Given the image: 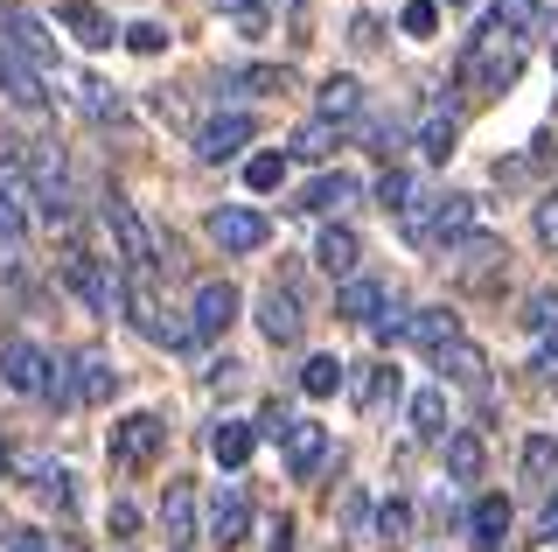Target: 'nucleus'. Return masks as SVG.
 I'll use <instances>...</instances> for the list:
<instances>
[{
    "mask_svg": "<svg viewBox=\"0 0 558 552\" xmlns=\"http://www.w3.org/2000/svg\"><path fill=\"white\" fill-rule=\"evenodd\" d=\"M301 329H307V308H301V295L272 280L266 295H258V336H266L272 350H287V343H301Z\"/></svg>",
    "mask_w": 558,
    "mask_h": 552,
    "instance_id": "6e6552de",
    "label": "nucleus"
},
{
    "mask_svg": "<svg viewBox=\"0 0 558 552\" xmlns=\"http://www.w3.org/2000/svg\"><path fill=\"white\" fill-rule=\"evenodd\" d=\"M405 392V377H398V364H371V377L356 385V399L363 406H384V399H398Z\"/></svg>",
    "mask_w": 558,
    "mask_h": 552,
    "instance_id": "ea45409f",
    "label": "nucleus"
},
{
    "mask_svg": "<svg viewBox=\"0 0 558 552\" xmlns=\"http://www.w3.org/2000/svg\"><path fill=\"white\" fill-rule=\"evenodd\" d=\"M412 434H418V441H447V434H453L447 385H426V392H412Z\"/></svg>",
    "mask_w": 558,
    "mask_h": 552,
    "instance_id": "5701e85b",
    "label": "nucleus"
},
{
    "mask_svg": "<svg viewBox=\"0 0 558 552\" xmlns=\"http://www.w3.org/2000/svg\"><path fill=\"white\" fill-rule=\"evenodd\" d=\"M8 552H49V531H35V525H14V531H8Z\"/></svg>",
    "mask_w": 558,
    "mask_h": 552,
    "instance_id": "3c124183",
    "label": "nucleus"
},
{
    "mask_svg": "<svg viewBox=\"0 0 558 552\" xmlns=\"http://www.w3.org/2000/svg\"><path fill=\"white\" fill-rule=\"evenodd\" d=\"M266 8H272V14H287V22H293V14H307V0H266Z\"/></svg>",
    "mask_w": 558,
    "mask_h": 552,
    "instance_id": "6e6d98bb",
    "label": "nucleus"
},
{
    "mask_svg": "<svg viewBox=\"0 0 558 552\" xmlns=\"http://www.w3.org/2000/svg\"><path fill=\"white\" fill-rule=\"evenodd\" d=\"M517 476L531 482V490H551V482H558V434H531V441H523Z\"/></svg>",
    "mask_w": 558,
    "mask_h": 552,
    "instance_id": "393cba45",
    "label": "nucleus"
},
{
    "mask_svg": "<svg viewBox=\"0 0 558 552\" xmlns=\"http://www.w3.org/2000/svg\"><path fill=\"white\" fill-rule=\"evenodd\" d=\"M523 49H531V28H517L510 8H488L475 28H468V49L453 63V84H468L475 98L488 92H510L517 71H523Z\"/></svg>",
    "mask_w": 558,
    "mask_h": 552,
    "instance_id": "f257e3e1",
    "label": "nucleus"
},
{
    "mask_svg": "<svg viewBox=\"0 0 558 552\" xmlns=\"http://www.w3.org/2000/svg\"><path fill=\"white\" fill-rule=\"evenodd\" d=\"M523 329H531V336H558V287H537V295L523 301Z\"/></svg>",
    "mask_w": 558,
    "mask_h": 552,
    "instance_id": "f704fd0d",
    "label": "nucleus"
},
{
    "mask_svg": "<svg viewBox=\"0 0 558 552\" xmlns=\"http://www.w3.org/2000/svg\"><path fill=\"white\" fill-rule=\"evenodd\" d=\"M531 377H537V385H558V336H545V343H537V357H531Z\"/></svg>",
    "mask_w": 558,
    "mask_h": 552,
    "instance_id": "09e8293b",
    "label": "nucleus"
},
{
    "mask_svg": "<svg viewBox=\"0 0 558 552\" xmlns=\"http://www.w3.org/2000/svg\"><path fill=\"white\" fill-rule=\"evenodd\" d=\"M349 196H363V182L349 176V168H328V176H314V182H307V189H301V196H293V203H301L307 217H336Z\"/></svg>",
    "mask_w": 558,
    "mask_h": 552,
    "instance_id": "6ab92c4d",
    "label": "nucleus"
},
{
    "mask_svg": "<svg viewBox=\"0 0 558 552\" xmlns=\"http://www.w3.org/2000/svg\"><path fill=\"white\" fill-rule=\"evenodd\" d=\"M336 141H342V127H328V119H307V127L293 133V154H301V161H322Z\"/></svg>",
    "mask_w": 558,
    "mask_h": 552,
    "instance_id": "4c0bfd02",
    "label": "nucleus"
},
{
    "mask_svg": "<svg viewBox=\"0 0 558 552\" xmlns=\"http://www.w3.org/2000/svg\"><path fill=\"white\" fill-rule=\"evenodd\" d=\"M209 8H231V22H244V14H258V0H209Z\"/></svg>",
    "mask_w": 558,
    "mask_h": 552,
    "instance_id": "5fc2aeb1",
    "label": "nucleus"
},
{
    "mask_svg": "<svg viewBox=\"0 0 558 552\" xmlns=\"http://www.w3.org/2000/svg\"><path fill=\"white\" fill-rule=\"evenodd\" d=\"M371 539L377 545H412V504H405V496H384V504L371 511Z\"/></svg>",
    "mask_w": 558,
    "mask_h": 552,
    "instance_id": "cd10ccee",
    "label": "nucleus"
},
{
    "mask_svg": "<svg viewBox=\"0 0 558 552\" xmlns=\"http://www.w3.org/2000/svg\"><path fill=\"white\" fill-rule=\"evenodd\" d=\"M405 329H412V308H398V301H391V308H384V315L371 322V336L384 343V350H391V343H405Z\"/></svg>",
    "mask_w": 558,
    "mask_h": 552,
    "instance_id": "c03bdc74",
    "label": "nucleus"
},
{
    "mask_svg": "<svg viewBox=\"0 0 558 552\" xmlns=\"http://www.w3.org/2000/svg\"><path fill=\"white\" fill-rule=\"evenodd\" d=\"M447 259H453V266H461V273H475V266H488V259H502V245H496V238H488V231H468L461 245H447Z\"/></svg>",
    "mask_w": 558,
    "mask_h": 552,
    "instance_id": "e433bc0d",
    "label": "nucleus"
},
{
    "mask_svg": "<svg viewBox=\"0 0 558 552\" xmlns=\"http://www.w3.org/2000/svg\"><path fill=\"white\" fill-rule=\"evenodd\" d=\"M168 447V420L161 412H126V420H112V434H105V461H112L119 476H140L154 469Z\"/></svg>",
    "mask_w": 558,
    "mask_h": 552,
    "instance_id": "f03ea898",
    "label": "nucleus"
},
{
    "mask_svg": "<svg viewBox=\"0 0 558 552\" xmlns=\"http://www.w3.org/2000/svg\"><path fill=\"white\" fill-rule=\"evenodd\" d=\"M475 231V196H440L433 203V224H426V252H447Z\"/></svg>",
    "mask_w": 558,
    "mask_h": 552,
    "instance_id": "dca6fc26",
    "label": "nucleus"
},
{
    "mask_svg": "<svg viewBox=\"0 0 558 552\" xmlns=\"http://www.w3.org/2000/svg\"><path fill=\"white\" fill-rule=\"evenodd\" d=\"M252 447H258L252 420H217V427H209V461H217L223 476H238L244 461H252Z\"/></svg>",
    "mask_w": 558,
    "mask_h": 552,
    "instance_id": "f3484780",
    "label": "nucleus"
},
{
    "mask_svg": "<svg viewBox=\"0 0 558 552\" xmlns=\"http://www.w3.org/2000/svg\"><path fill=\"white\" fill-rule=\"evenodd\" d=\"M531 231H537V245H551V252H558V196H537Z\"/></svg>",
    "mask_w": 558,
    "mask_h": 552,
    "instance_id": "de8ad7c7",
    "label": "nucleus"
},
{
    "mask_svg": "<svg viewBox=\"0 0 558 552\" xmlns=\"http://www.w3.org/2000/svg\"><path fill=\"white\" fill-rule=\"evenodd\" d=\"M398 28H405L412 43L440 36V0H405V14H398Z\"/></svg>",
    "mask_w": 558,
    "mask_h": 552,
    "instance_id": "58836bf2",
    "label": "nucleus"
},
{
    "mask_svg": "<svg viewBox=\"0 0 558 552\" xmlns=\"http://www.w3.org/2000/svg\"><path fill=\"white\" fill-rule=\"evenodd\" d=\"M126 49H133V57H161V49H168V28L161 22H133L126 28Z\"/></svg>",
    "mask_w": 558,
    "mask_h": 552,
    "instance_id": "a18cd8bd",
    "label": "nucleus"
},
{
    "mask_svg": "<svg viewBox=\"0 0 558 552\" xmlns=\"http://www.w3.org/2000/svg\"><path fill=\"white\" fill-rule=\"evenodd\" d=\"M57 22H63V28H70V36H77L84 49H112V36H119V28H112V14L92 8V0H63V8H57Z\"/></svg>",
    "mask_w": 558,
    "mask_h": 552,
    "instance_id": "412c9836",
    "label": "nucleus"
},
{
    "mask_svg": "<svg viewBox=\"0 0 558 552\" xmlns=\"http://www.w3.org/2000/svg\"><path fill=\"white\" fill-rule=\"evenodd\" d=\"M203 231H209L217 252H258L266 245V217H258L252 203H217V211L203 217Z\"/></svg>",
    "mask_w": 558,
    "mask_h": 552,
    "instance_id": "0eeeda50",
    "label": "nucleus"
},
{
    "mask_svg": "<svg viewBox=\"0 0 558 552\" xmlns=\"http://www.w3.org/2000/svg\"><path fill=\"white\" fill-rule=\"evenodd\" d=\"M314 106H322L328 127H342V119H356V112H363V84L342 71V77H328V84H322V98H314Z\"/></svg>",
    "mask_w": 558,
    "mask_h": 552,
    "instance_id": "7c9ffc66",
    "label": "nucleus"
},
{
    "mask_svg": "<svg viewBox=\"0 0 558 552\" xmlns=\"http://www.w3.org/2000/svg\"><path fill=\"white\" fill-rule=\"evenodd\" d=\"M70 92H77V106L92 112V119H119V92H112L105 77H77Z\"/></svg>",
    "mask_w": 558,
    "mask_h": 552,
    "instance_id": "c9c22d12",
    "label": "nucleus"
},
{
    "mask_svg": "<svg viewBox=\"0 0 558 552\" xmlns=\"http://www.w3.org/2000/svg\"><path fill=\"white\" fill-rule=\"evenodd\" d=\"M161 531H168L174 552H189V539H196V490H189L182 476H174L168 496H161Z\"/></svg>",
    "mask_w": 558,
    "mask_h": 552,
    "instance_id": "4be33fe9",
    "label": "nucleus"
},
{
    "mask_svg": "<svg viewBox=\"0 0 558 552\" xmlns=\"http://www.w3.org/2000/svg\"><path fill=\"white\" fill-rule=\"evenodd\" d=\"M356 259H363V245H356L349 224H328V231L314 238V266H322L328 280H356Z\"/></svg>",
    "mask_w": 558,
    "mask_h": 552,
    "instance_id": "aec40b11",
    "label": "nucleus"
},
{
    "mask_svg": "<svg viewBox=\"0 0 558 552\" xmlns=\"http://www.w3.org/2000/svg\"><path fill=\"white\" fill-rule=\"evenodd\" d=\"M371 196L384 203V211H405V203H412V176H405V168H384V176H377V189H371Z\"/></svg>",
    "mask_w": 558,
    "mask_h": 552,
    "instance_id": "79ce46f5",
    "label": "nucleus"
},
{
    "mask_svg": "<svg viewBox=\"0 0 558 552\" xmlns=\"http://www.w3.org/2000/svg\"><path fill=\"white\" fill-rule=\"evenodd\" d=\"M384 308H391V287L371 280V273H356V280H342V287H336V315H342V322H363V329H371Z\"/></svg>",
    "mask_w": 558,
    "mask_h": 552,
    "instance_id": "2eb2a0df",
    "label": "nucleus"
},
{
    "mask_svg": "<svg viewBox=\"0 0 558 552\" xmlns=\"http://www.w3.org/2000/svg\"><path fill=\"white\" fill-rule=\"evenodd\" d=\"M57 273H63V287H70L84 308H92V315H119V308H126V280H119V273L105 266L98 252L70 245V252L57 259Z\"/></svg>",
    "mask_w": 558,
    "mask_h": 552,
    "instance_id": "7ed1b4c3",
    "label": "nucleus"
},
{
    "mask_svg": "<svg viewBox=\"0 0 558 552\" xmlns=\"http://www.w3.org/2000/svg\"><path fill=\"white\" fill-rule=\"evenodd\" d=\"M405 343H418L426 357H440L447 343H461V315H453L447 301H433V308H412V329H405Z\"/></svg>",
    "mask_w": 558,
    "mask_h": 552,
    "instance_id": "a211bd4d",
    "label": "nucleus"
},
{
    "mask_svg": "<svg viewBox=\"0 0 558 552\" xmlns=\"http://www.w3.org/2000/svg\"><path fill=\"white\" fill-rule=\"evenodd\" d=\"M349 385V364H342V357H307V364H301V392H307V399H336V392Z\"/></svg>",
    "mask_w": 558,
    "mask_h": 552,
    "instance_id": "2f4dec72",
    "label": "nucleus"
},
{
    "mask_svg": "<svg viewBox=\"0 0 558 552\" xmlns=\"http://www.w3.org/2000/svg\"><path fill=\"white\" fill-rule=\"evenodd\" d=\"M252 427H258V434H272V441H287V427H293V412H287V406H279V399H272V406H258V420H252Z\"/></svg>",
    "mask_w": 558,
    "mask_h": 552,
    "instance_id": "8fccbe9b",
    "label": "nucleus"
},
{
    "mask_svg": "<svg viewBox=\"0 0 558 552\" xmlns=\"http://www.w3.org/2000/svg\"><path fill=\"white\" fill-rule=\"evenodd\" d=\"M279 182H287V154H252V161H244V189L266 196V189H279Z\"/></svg>",
    "mask_w": 558,
    "mask_h": 552,
    "instance_id": "a19ab883",
    "label": "nucleus"
},
{
    "mask_svg": "<svg viewBox=\"0 0 558 552\" xmlns=\"http://www.w3.org/2000/svg\"><path fill=\"white\" fill-rule=\"evenodd\" d=\"M0 98H8V106H22V112H43L49 106V77L35 71L28 57H14L8 43H0Z\"/></svg>",
    "mask_w": 558,
    "mask_h": 552,
    "instance_id": "ddd939ff",
    "label": "nucleus"
},
{
    "mask_svg": "<svg viewBox=\"0 0 558 552\" xmlns=\"http://www.w3.org/2000/svg\"><path fill=\"white\" fill-rule=\"evenodd\" d=\"M231 322H238V287L231 280H203L196 295H189V329H196V343H217Z\"/></svg>",
    "mask_w": 558,
    "mask_h": 552,
    "instance_id": "1a4fd4ad",
    "label": "nucleus"
},
{
    "mask_svg": "<svg viewBox=\"0 0 558 552\" xmlns=\"http://www.w3.org/2000/svg\"><path fill=\"white\" fill-rule=\"evenodd\" d=\"M28 490H35V496H43V504H49V511H57V517H70V511H77V476H70V469H63V461H43V469H35V476H28Z\"/></svg>",
    "mask_w": 558,
    "mask_h": 552,
    "instance_id": "bb28decb",
    "label": "nucleus"
},
{
    "mask_svg": "<svg viewBox=\"0 0 558 552\" xmlns=\"http://www.w3.org/2000/svg\"><path fill=\"white\" fill-rule=\"evenodd\" d=\"M43 399L57 406V412H70V406H77V357H57V350H49V371H43Z\"/></svg>",
    "mask_w": 558,
    "mask_h": 552,
    "instance_id": "473e14b6",
    "label": "nucleus"
},
{
    "mask_svg": "<svg viewBox=\"0 0 558 552\" xmlns=\"http://www.w3.org/2000/svg\"><path fill=\"white\" fill-rule=\"evenodd\" d=\"M258 141V119L252 112H209L203 127H196V161L203 168H223V161H244V147Z\"/></svg>",
    "mask_w": 558,
    "mask_h": 552,
    "instance_id": "39448f33",
    "label": "nucleus"
},
{
    "mask_svg": "<svg viewBox=\"0 0 558 552\" xmlns=\"http://www.w3.org/2000/svg\"><path fill=\"white\" fill-rule=\"evenodd\" d=\"M43 371H49V350L35 336H8V343H0V385H8V392H35V399H43Z\"/></svg>",
    "mask_w": 558,
    "mask_h": 552,
    "instance_id": "9b49d317",
    "label": "nucleus"
},
{
    "mask_svg": "<svg viewBox=\"0 0 558 552\" xmlns=\"http://www.w3.org/2000/svg\"><path fill=\"white\" fill-rule=\"evenodd\" d=\"M272 539H266V552H293V517H279V525H266Z\"/></svg>",
    "mask_w": 558,
    "mask_h": 552,
    "instance_id": "603ef678",
    "label": "nucleus"
},
{
    "mask_svg": "<svg viewBox=\"0 0 558 552\" xmlns=\"http://www.w3.org/2000/svg\"><path fill=\"white\" fill-rule=\"evenodd\" d=\"M287 84V71H272V63H252V71H223L217 77V92H231V98H258V92H279Z\"/></svg>",
    "mask_w": 558,
    "mask_h": 552,
    "instance_id": "72a5a7b5",
    "label": "nucleus"
},
{
    "mask_svg": "<svg viewBox=\"0 0 558 552\" xmlns=\"http://www.w3.org/2000/svg\"><path fill=\"white\" fill-rule=\"evenodd\" d=\"M112 392H119V371L105 364L98 350H84V357H77V406H105Z\"/></svg>",
    "mask_w": 558,
    "mask_h": 552,
    "instance_id": "c85d7f7f",
    "label": "nucleus"
},
{
    "mask_svg": "<svg viewBox=\"0 0 558 552\" xmlns=\"http://www.w3.org/2000/svg\"><path fill=\"white\" fill-rule=\"evenodd\" d=\"M0 43H8L14 57H28V63H35L43 77L57 71V36H49V28L35 22L28 8H14V0H0Z\"/></svg>",
    "mask_w": 558,
    "mask_h": 552,
    "instance_id": "423d86ee",
    "label": "nucleus"
},
{
    "mask_svg": "<svg viewBox=\"0 0 558 552\" xmlns=\"http://www.w3.org/2000/svg\"><path fill=\"white\" fill-rule=\"evenodd\" d=\"M98 217H105V231H112V245H119V259H126V273H154L161 266V238H154V224L140 217V203L133 196H105L98 203Z\"/></svg>",
    "mask_w": 558,
    "mask_h": 552,
    "instance_id": "20e7f679",
    "label": "nucleus"
},
{
    "mask_svg": "<svg viewBox=\"0 0 558 552\" xmlns=\"http://www.w3.org/2000/svg\"><path fill=\"white\" fill-rule=\"evenodd\" d=\"M453 147H461V112H426L418 119V154H426V161H447Z\"/></svg>",
    "mask_w": 558,
    "mask_h": 552,
    "instance_id": "c756f323",
    "label": "nucleus"
},
{
    "mask_svg": "<svg viewBox=\"0 0 558 552\" xmlns=\"http://www.w3.org/2000/svg\"><path fill=\"white\" fill-rule=\"evenodd\" d=\"M279 461H287L293 482H314V476H322V461H328V427L322 420H293L287 441H279Z\"/></svg>",
    "mask_w": 558,
    "mask_h": 552,
    "instance_id": "9d476101",
    "label": "nucleus"
},
{
    "mask_svg": "<svg viewBox=\"0 0 558 552\" xmlns=\"http://www.w3.org/2000/svg\"><path fill=\"white\" fill-rule=\"evenodd\" d=\"M502 539H510V496L482 490L475 504H468V545H475V552H502Z\"/></svg>",
    "mask_w": 558,
    "mask_h": 552,
    "instance_id": "4468645a",
    "label": "nucleus"
},
{
    "mask_svg": "<svg viewBox=\"0 0 558 552\" xmlns=\"http://www.w3.org/2000/svg\"><path fill=\"white\" fill-rule=\"evenodd\" d=\"M105 531H112V539H119V545H126V539H140V511L126 504V496H119V504H112V511H105Z\"/></svg>",
    "mask_w": 558,
    "mask_h": 552,
    "instance_id": "49530a36",
    "label": "nucleus"
},
{
    "mask_svg": "<svg viewBox=\"0 0 558 552\" xmlns=\"http://www.w3.org/2000/svg\"><path fill=\"white\" fill-rule=\"evenodd\" d=\"M440 455H447V476H453V482H475L482 461H488V447H482L475 427H453V434L440 441Z\"/></svg>",
    "mask_w": 558,
    "mask_h": 552,
    "instance_id": "b1692460",
    "label": "nucleus"
},
{
    "mask_svg": "<svg viewBox=\"0 0 558 552\" xmlns=\"http://www.w3.org/2000/svg\"><path fill=\"white\" fill-rule=\"evenodd\" d=\"M447 8H468V0H447Z\"/></svg>",
    "mask_w": 558,
    "mask_h": 552,
    "instance_id": "4d7b16f0",
    "label": "nucleus"
},
{
    "mask_svg": "<svg viewBox=\"0 0 558 552\" xmlns=\"http://www.w3.org/2000/svg\"><path fill=\"white\" fill-rule=\"evenodd\" d=\"M209 539H217L223 552H231V545H244V539H252V496H244L238 490V482H223V490L217 496H209Z\"/></svg>",
    "mask_w": 558,
    "mask_h": 552,
    "instance_id": "f8f14e48",
    "label": "nucleus"
},
{
    "mask_svg": "<svg viewBox=\"0 0 558 552\" xmlns=\"http://www.w3.org/2000/svg\"><path fill=\"white\" fill-rule=\"evenodd\" d=\"M22 238H28L22 203H14V196H0V252H22Z\"/></svg>",
    "mask_w": 558,
    "mask_h": 552,
    "instance_id": "37998d69",
    "label": "nucleus"
},
{
    "mask_svg": "<svg viewBox=\"0 0 558 552\" xmlns=\"http://www.w3.org/2000/svg\"><path fill=\"white\" fill-rule=\"evenodd\" d=\"M433 364H440V385H488V364H482V350H475L468 336H461V343H447Z\"/></svg>",
    "mask_w": 558,
    "mask_h": 552,
    "instance_id": "a878e982",
    "label": "nucleus"
},
{
    "mask_svg": "<svg viewBox=\"0 0 558 552\" xmlns=\"http://www.w3.org/2000/svg\"><path fill=\"white\" fill-rule=\"evenodd\" d=\"M537 539H545V545H558V496L545 504V517H537Z\"/></svg>",
    "mask_w": 558,
    "mask_h": 552,
    "instance_id": "864d4df0",
    "label": "nucleus"
}]
</instances>
